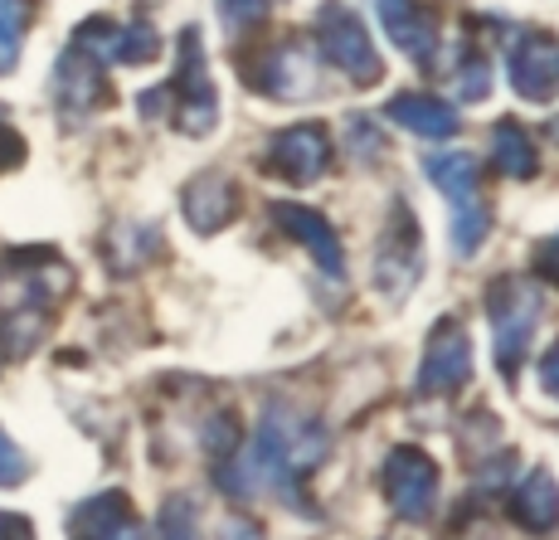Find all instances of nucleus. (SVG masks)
Returning a JSON list of instances; mask_svg holds the SVG:
<instances>
[{
	"label": "nucleus",
	"mask_w": 559,
	"mask_h": 540,
	"mask_svg": "<svg viewBox=\"0 0 559 540\" xmlns=\"http://www.w3.org/2000/svg\"><path fill=\"white\" fill-rule=\"evenodd\" d=\"M511 521L531 536L559 531V482L550 468H531L511 496Z\"/></svg>",
	"instance_id": "18"
},
{
	"label": "nucleus",
	"mask_w": 559,
	"mask_h": 540,
	"mask_svg": "<svg viewBox=\"0 0 559 540\" xmlns=\"http://www.w3.org/2000/svg\"><path fill=\"white\" fill-rule=\"evenodd\" d=\"M321 458H326V429H321L317 419L297 414V409L273 404L239 453L214 462V482H219V492L239 496V502L277 492L283 502H293V512L297 506L311 512V502L297 488L317 472Z\"/></svg>",
	"instance_id": "1"
},
{
	"label": "nucleus",
	"mask_w": 559,
	"mask_h": 540,
	"mask_svg": "<svg viewBox=\"0 0 559 540\" xmlns=\"http://www.w3.org/2000/svg\"><path fill=\"white\" fill-rule=\"evenodd\" d=\"M267 10H273V0H219V20L234 30V35H239V30H249V25H258Z\"/></svg>",
	"instance_id": "24"
},
{
	"label": "nucleus",
	"mask_w": 559,
	"mask_h": 540,
	"mask_svg": "<svg viewBox=\"0 0 559 540\" xmlns=\"http://www.w3.org/2000/svg\"><path fill=\"white\" fill-rule=\"evenodd\" d=\"M424 171L448 196V210H453V234H448V244H453L457 258H472L491 230L487 200H481V186H477V161H472L467 151H438V156L424 161Z\"/></svg>",
	"instance_id": "3"
},
{
	"label": "nucleus",
	"mask_w": 559,
	"mask_h": 540,
	"mask_svg": "<svg viewBox=\"0 0 559 540\" xmlns=\"http://www.w3.org/2000/svg\"><path fill=\"white\" fill-rule=\"evenodd\" d=\"M107 63H98L88 49L69 45L59 54V63H53V103H59V113L69 117V122H83V117H93L98 107L112 103V89H107Z\"/></svg>",
	"instance_id": "9"
},
{
	"label": "nucleus",
	"mask_w": 559,
	"mask_h": 540,
	"mask_svg": "<svg viewBox=\"0 0 559 540\" xmlns=\"http://www.w3.org/2000/svg\"><path fill=\"white\" fill-rule=\"evenodd\" d=\"M540 312L545 297L531 278L521 273H501L497 283L487 287V321H491V351H497V365L507 380H515L521 361L531 355V341L540 331Z\"/></svg>",
	"instance_id": "2"
},
{
	"label": "nucleus",
	"mask_w": 559,
	"mask_h": 540,
	"mask_svg": "<svg viewBox=\"0 0 559 540\" xmlns=\"http://www.w3.org/2000/svg\"><path fill=\"white\" fill-rule=\"evenodd\" d=\"M317 45L356 89H370V83L384 79V63H380V54H374L370 30H365V20L346 0H326V5L317 10Z\"/></svg>",
	"instance_id": "5"
},
{
	"label": "nucleus",
	"mask_w": 559,
	"mask_h": 540,
	"mask_svg": "<svg viewBox=\"0 0 559 540\" xmlns=\"http://www.w3.org/2000/svg\"><path fill=\"white\" fill-rule=\"evenodd\" d=\"M487 93H491V63L481 59V54H472V59H462V69H457V98L481 103Z\"/></svg>",
	"instance_id": "23"
},
{
	"label": "nucleus",
	"mask_w": 559,
	"mask_h": 540,
	"mask_svg": "<svg viewBox=\"0 0 559 540\" xmlns=\"http://www.w3.org/2000/svg\"><path fill=\"white\" fill-rule=\"evenodd\" d=\"M350 142H356L360 161H370L374 151H384V137L370 127V117H350Z\"/></svg>",
	"instance_id": "27"
},
{
	"label": "nucleus",
	"mask_w": 559,
	"mask_h": 540,
	"mask_svg": "<svg viewBox=\"0 0 559 540\" xmlns=\"http://www.w3.org/2000/svg\"><path fill=\"white\" fill-rule=\"evenodd\" d=\"M69 540H146V526L136 521L127 492H103L69 512Z\"/></svg>",
	"instance_id": "16"
},
{
	"label": "nucleus",
	"mask_w": 559,
	"mask_h": 540,
	"mask_svg": "<svg viewBox=\"0 0 559 540\" xmlns=\"http://www.w3.org/2000/svg\"><path fill=\"white\" fill-rule=\"evenodd\" d=\"M550 137H555V142H559V117H555V122H550Z\"/></svg>",
	"instance_id": "32"
},
{
	"label": "nucleus",
	"mask_w": 559,
	"mask_h": 540,
	"mask_svg": "<svg viewBox=\"0 0 559 540\" xmlns=\"http://www.w3.org/2000/svg\"><path fill=\"white\" fill-rule=\"evenodd\" d=\"M384 117L400 122L404 132H414V137H433V142L438 137H453L457 122H462V117L453 113V103L433 98V93H400V98H390Z\"/></svg>",
	"instance_id": "19"
},
{
	"label": "nucleus",
	"mask_w": 559,
	"mask_h": 540,
	"mask_svg": "<svg viewBox=\"0 0 559 540\" xmlns=\"http://www.w3.org/2000/svg\"><path fill=\"white\" fill-rule=\"evenodd\" d=\"M219 540H263V526L253 521V516H224L219 521Z\"/></svg>",
	"instance_id": "28"
},
{
	"label": "nucleus",
	"mask_w": 559,
	"mask_h": 540,
	"mask_svg": "<svg viewBox=\"0 0 559 540\" xmlns=\"http://www.w3.org/2000/svg\"><path fill=\"white\" fill-rule=\"evenodd\" d=\"M25 478H29V458L10 443L5 429H0V488H20Z\"/></svg>",
	"instance_id": "25"
},
{
	"label": "nucleus",
	"mask_w": 559,
	"mask_h": 540,
	"mask_svg": "<svg viewBox=\"0 0 559 540\" xmlns=\"http://www.w3.org/2000/svg\"><path fill=\"white\" fill-rule=\"evenodd\" d=\"M472 380V341H467V327L453 317H443L433 327V337L424 345V365H418V380L414 390L418 395H453Z\"/></svg>",
	"instance_id": "10"
},
{
	"label": "nucleus",
	"mask_w": 559,
	"mask_h": 540,
	"mask_svg": "<svg viewBox=\"0 0 559 540\" xmlns=\"http://www.w3.org/2000/svg\"><path fill=\"white\" fill-rule=\"evenodd\" d=\"M331 166V137L326 127L317 122H297V127H283V132L267 142V171L283 176L287 186H311L321 180Z\"/></svg>",
	"instance_id": "13"
},
{
	"label": "nucleus",
	"mask_w": 559,
	"mask_h": 540,
	"mask_svg": "<svg viewBox=\"0 0 559 540\" xmlns=\"http://www.w3.org/2000/svg\"><path fill=\"white\" fill-rule=\"evenodd\" d=\"M491 166L511 180H531L540 171V156H535V142L521 122H497L491 127Z\"/></svg>",
	"instance_id": "20"
},
{
	"label": "nucleus",
	"mask_w": 559,
	"mask_h": 540,
	"mask_svg": "<svg viewBox=\"0 0 559 540\" xmlns=\"http://www.w3.org/2000/svg\"><path fill=\"white\" fill-rule=\"evenodd\" d=\"M380 488H384V502H390V512L400 516L408 526H424L433 521L438 512V462L428 458L424 448H414V443H400V448L384 458V472H380Z\"/></svg>",
	"instance_id": "6"
},
{
	"label": "nucleus",
	"mask_w": 559,
	"mask_h": 540,
	"mask_svg": "<svg viewBox=\"0 0 559 540\" xmlns=\"http://www.w3.org/2000/svg\"><path fill=\"white\" fill-rule=\"evenodd\" d=\"M73 45L88 49L98 63H156L160 54V35L156 25H146V20H132V25H117V20H83L79 30H73Z\"/></svg>",
	"instance_id": "12"
},
{
	"label": "nucleus",
	"mask_w": 559,
	"mask_h": 540,
	"mask_svg": "<svg viewBox=\"0 0 559 540\" xmlns=\"http://www.w3.org/2000/svg\"><path fill=\"white\" fill-rule=\"evenodd\" d=\"M511 89L515 98L525 103H555L559 98V39L545 35V30H531V35H515L511 54Z\"/></svg>",
	"instance_id": "11"
},
{
	"label": "nucleus",
	"mask_w": 559,
	"mask_h": 540,
	"mask_svg": "<svg viewBox=\"0 0 559 540\" xmlns=\"http://www.w3.org/2000/svg\"><path fill=\"white\" fill-rule=\"evenodd\" d=\"M29 20H35V0H0V73H10L20 63Z\"/></svg>",
	"instance_id": "21"
},
{
	"label": "nucleus",
	"mask_w": 559,
	"mask_h": 540,
	"mask_svg": "<svg viewBox=\"0 0 559 540\" xmlns=\"http://www.w3.org/2000/svg\"><path fill=\"white\" fill-rule=\"evenodd\" d=\"M535 268H540L550 283H559V234H550V239L535 248Z\"/></svg>",
	"instance_id": "29"
},
{
	"label": "nucleus",
	"mask_w": 559,
	"mask_h": 540,
	"mask_svg": "<svg viewBox=\"0 0 559 540\" xmlns=\"http://www.w3.org/2000/svg\"><path fill=\"white\" fill-rule=\"evenodd\" d=\"M166 93L170 107V122H176V132L186 137H210L214 127H219V93H214L210 83V63H204V45H200V30L190 25L186 35H180V59H176V83Z\"/></svg>",
	"instance_id": "4"
},
{
	"label": "nucleus",
	"mask_w": 559,
	"mask_h": 540,
	"mask_svg": "<svg viewBox=\"0 0 559 540\" xmlns=\"http://www.w3.org/2000/svg\"><path fill=\"white\" fill-rule=\"evenodd\" d=\"M418 268H424V248H418V220L404 200L390 204V224L380 234L374 248V287L390 302H404L408 287L418 283Z\"/></svg>",
	"instance_id": "7"
},
{
	"label": "nucleus",
	"mask_w": 559,
	"mask_h": 540,
	"mask_svg": "<svg viewBox=\"0 0 559 540\" xmlns=\"http://www.w3.org/2000/svg\"><path fill=\"white\" fill-rule=\"evenodd\" d=\"M180 210H186L195 234H219L239 214V186L224 171H200L186 190H180Z\"/></svg>",
	"instance_id": "17"
},
{
	"label": "nucleus",
	"mask_w": 559,
	"mask_h": 540,
	"mask_svg": "<svg viewBox=\"0 0 559 540\" xmlns=\"http://www.w3.org/2000/svg\"><path fill=\"white\" fill-rule=\"evenodd\" d=\"M273 220L283 224L287 239H297L311 258H317V268L331 278V283H341V278H346V254H341V239H336V230L326 224V214H317L311 204L277 200L273 204Z\"/></svg>",
	"instance_id": "14"
},
{
	"label": "nucleus",
	"mask_w": 559,
	"mask_h": 540,
	"mask_svg": "<svg viewBox=\"0 0 559 540\" xmlns=\"http://www.w3.org/2000/svg\"><path fill=\"white\" fill-rule=\"evenodd\" d=\"M249 89L267 93L277 103H307L321 93L317 83V54H311L302 39H277L273 49H263V59L253 63Z\"/></svg>",
	"instance_id": "8"
},
{
	"label": "nucleus",
	"mask_w": 559,
	"mask_h": 540,
	"mask_svg": "<svg viewBox=\"0 0 559 540\" xmlns=\"http://www.w3.org/2000/svg\"><path fill=\"white\" fill-rule=\"evenodd\" d=\"M20 161H25V137H20L10 122H0V176H5V171H15Z\"/></svg>",
	"instance_id": "26"
},
{
	"label": "nucleus",
	"mask_w": 559,
	"mask_h": 540,
	"mask_svg": "<svg viewBox=\"0 0 559 540\" xmlns=\"http://www.w3.org/2000/svg\"><path fill=\"white\" fill-rule=\"evenodd\" d=\"M160 540H200L195 502H190V496H170V502L160 506Z\"/></svg>",
	"instance_id": "22"
},
{
	"label": "nucleus",
	"mask_w": 559,
	"mask_h": 540,
	"mask_svg": "<svg viewBox=\"0 0 559 540\" xmlns=\"http://www.w3.org/2000/svg\"><path fill=\"white\" fill-rule=\"evenodd\" d=\"M374 15H380L384 35L400 45L414 63H433L438 59V15L424 5V0H374Z\"/></svg>",
	"instance_id": "15"
},
{
	"label": "nucleus",
	"mask_w": 559,
	"mask_h": 540,
	"mask_svg": "<svg viewBox=\"0 0 559 540\" xmlns=\"http://www.w3.org/2000/svg\"><path fill=\"white\" fill-rule=\"evenodd\" d=\"M0 540H35V526L20 512H0Z\"/></svg>",
	"instance_id": "30"
},
{
	"label": "nucleus",
	"mask_w": 559,
	"mask_h": 540,
	"mask_svg": "<svg viewBox=\"0 0 559 540\" xmlns=\"http://www.w3.org/2000/svg\"><path fill=\"white\" fill-rule=\"evenodd\" d=\"M540 385H545V390H550V395L559 399V341H555L550 351L540 355Z\"/></svg>",
	"instance_id": "31"
}]
</instances>
